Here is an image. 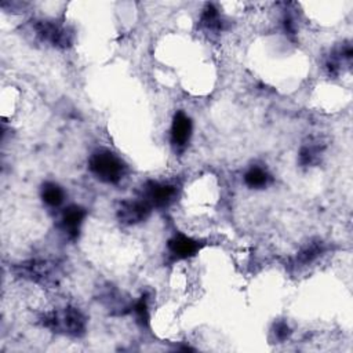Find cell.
Returning <instances> with one entry per match:
<instances>
[{
  "mask_svg": "<svg viewBox=\"0 0 353 353\" xmlns=\"http://www.w3.org/2000/svg\"><path fill=\"white\" fill-rule=\"evenodd\" d=\"M88 170L101 182L116 185L124 178L127 165L113 152L108 149H98L88 159Z\"/></svg>",
  "mask_w": 353,
  "mask_h": 353,
  "instance_id": "1",
  "label": "cell"
},
{
  "mask_svg": "<svg viewBox=\"0 0 353 353\" xmlns=\"http://www.w3.org/2000/svg\"><path fill=\"white\" fill-rule=\"evenodd\" d=\"M43 324L51 330L80 336L85 331V317L74 307H65L62 312H51L44 316Z\"/></svg>",
  "mask_w": 353,
  "mask_h": 353,
  "instance_id": "2",
  "label": "cell"
},
{
  "mask_svg": "<svg viewBox=\"0 0 353 353\" xmlns=\"http://www.w3.org/2000/svg\"><path fill=\"white\" fill-rule=\"evenodd\" d=\"M143 200L150 204V207L164 208L170 205L176 197V186L170 182L148 181L142 189Z\"/></svg>",
  "mask_w": 353,
  "mask_h": 353,
  "instance_id": "3",
  "label": "cell"
},
{
  "mask_svg": "<svg viewBox=\"0 0 353 353\" xmlns=\"http://www.w3.org/2000/svg\"><path fill=\"white\" fill-rule=\"evenodd\" d=\"M152 207L143 199L121 201L117 208V218L124 225H137L148 219Z\"/></svg>",
  "mask_w": 353,
  "mask_h": 353,
  "instance_id": "4",
  "label": "cell"
},
{
  "mask_svg": "<svg viewBox=\"0 0 353 353\" xmlns=\"http://www.w3.org/2000/svg\"><path fill=\"white\" fill-rule=\"evenodd\" d=\"M34 29L40 39L57 47H68L73 39L72 32L69 29L51 21H37L34 23Z\"/></svg>",
  "mask_w": 353,
  "mask_h": 353,
  "instance_id": "5",
  "label": "cell"
},
{
  "mask_svg": "<svg viewBox=\"0 0 353 353\" xmlns=\"http://www.w3.org/2000/svg\"><path fill=\"white\" fill-rule=\"evenodd\" d=\"M85 215H87V211L80 205H69L68 208L63 210L61 225L69 239L74 240L79 237L80 228L83 225Z\"/></svg>",
  "mask_w": 353,
  "mask_h": 353,
  "instance_id": "6",
  "label": "cell"
},
{
  "mask_svg": "<svg viewBox=\"0 0 353 353\" xmlns=\"http://www.w3.org/2000/svg\"><path fill=\"white\" fill-rule=\"evenodd\" d=\"M192 135V121L190 117L182 110L176 112L172 117L171 124V142L176 148H183Z\"/></svg>",
  "mask_w": 353,
  "mask_h": 353,
  "instance_id": "7",
  "label": "cell"
},
{
  "mask_svg": "<svg viewBox=\"0 0 353 353\" xmlns=\"http://www.w3.org/2000/svg\"><path fill=\"white\" fill-rule=\"evenodd\" d=\"M167 245L170 252L178 259H186L196 255L201 247V244L197 240L182 233L172 236L168 240Z\"/></svg>",
  "mask_w": 353,
  "mask_h": 353,
  "instance_id": "8",
  "label": "cell"
},
{
  "mask_svg": "<svg viewBox=\"0 0 353 353\" xmlns=\"http://www.w3.org/2000/svg\"><path fill=\"white\" fill-rule=\"evenodd\" d=\"M22 273L26 274L25 277H29L32 280L48 283L54 280V273H57V269L52 263L44 261H30L22 265Z\"/></svg>",
  "mask_w": 353,
  "mask_h": 353,
  "instance_id": "9",
  "label": "cell"
},
{
  "mask_svg": "<svg viewBox=\"0 0 353 353\" xmlns=\"http://www.w3.org/2000/svg\"><path fill=\"white\" fill-rule=\"evenodd\" d=\"M244 182L251 189H265L272 182V176L265 168L254 165L244 174Z\"/></svg>",
  "mask_w": 353,
  "mask_h": 353,
  "instance_id": "10",
  "label": "cell"
},
{
  "mask_svg": "<svg viewBox=\"0 0 353 353\" xmlns=\"http://www.w3.org/2000/svg\"><path fill=\"white\" fill-rule=\"evenodd\" d=\"M323 152V146L320 142H309L301 146L298 161L303 167H312L316 165L320 161V156Z\"/></svg>",
  "mask_w": 353,
  "mask_h": 353,
  "instance_id": "11",
  "label": "cell"
},
{
  "mask_svg": "<svg viewBox=\"0 0 353 353\" xmlns=\"http://www.w3.org/2000/svg\"><path fill=\"white\" fill-rule=\"evenodd\" d=\"M41 199L50 207H58L65 199L63 189L55 182H46L41 186Z\"/></svg>",
  "mask_w": 353,
  "mask_h": 353,
  "instance_id": "12",
  "label": "cell"
},
{
  "mask_svg": "<svg viewBox=\"0 0 353 353\" xmlns=\"http://www.w3.org/2000/svg\"><path fill=\"white\" fill-rule=\"evenodd\" d=\"M200 25L207 30H219L222 28V19L216 7L211 3H207L203 14L200 17Z\"/></svg>",
  "mask_w": 353,
  "mask_h": 353,
  "instance_id": "13",
  "label": "cell"
},
{
  "mask_svg": "<svg viewBox=\"0 0 353 353\" xmlns=\"http://www.w3.org/2000/svg\"><path fill=\"white\" fill-rule=\"evenodd\" d=\"M324 252V244L317 240V241H312L307 245H305L296 255V262L299 265H307L312 263L313 261H316L321 254Z\"/></svg>",
  "mask_w": 353,
  "mask_h": 353,
  "instance_id": "14",
  "label": "cell"
},
{
  "mask_svg": "<svg viewBox=\"0 0 353 353\" xmlns=\"http://www.w3.org/2000/svg\"><path fill=\"white\" fill-rule=\"evenodd\" d=\"M134 313L137 316V320L146 325L149 323V307H148V295H142L134 305Z\"/></svg>",
  "mask_w": 353,
  "mask_h": 353,
  "instance_id": "15",
  "label": "cell"
},
{
  "mask_svg": "<svg viewBox=\"0 0 353 353\" xmlns=\"http://www.w3.org/2000/svg\"><path fill=\"white\" fill-rule=\"evenodd\" d=\"M273 334L277 341H285L291 335V330L285 321H277L273 327Z\"/></svg>",
  "mask_w": 353,
  "mask_h": 353,
  "instance_id": "16",
  "label": "cell"
}]
</instances>
